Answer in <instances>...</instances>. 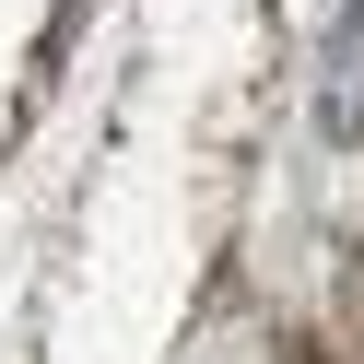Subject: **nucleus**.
Listing matches in <instances>:
<instances>
[]
</instances>
